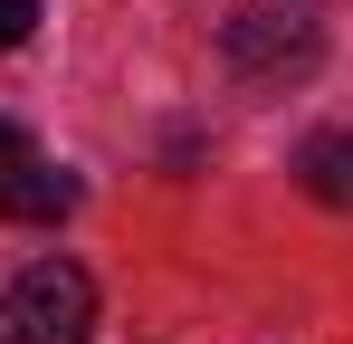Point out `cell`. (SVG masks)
I'll return each mask as SVG.
<instances>
[{"instance_id":"obj_5","label":"cell","mask_w":353,"mask_h":344,"mask_svg":"<svg viewBox=\"0 0 353 344\" xmlns=\"http://www.w3.org/2000/svg\"><path fill=\"white\" fill-rule=\"evenodd\" d=\"M29 29H39V0H0V48H19Z\"/></svg>"},{"instance_id":"obj_4","label":"cell","mask_w":353,"mask_h":344,"mask_svg":"<svg viewBox=\"0 0 353 344\" xmlns=\"http://www.w3.org/2000/svg\"><path fill=\"white\" fill-rule=\"evenodd\" d=\"M296 182H305L315 201L353 211V124L344 134H305V144H296Z\"/></svg>"},{"instance_id":"obj_1","label":"cell","mask_w":353,"mask_h":344,"mask_svg":"<svg viewBox=\"0 0 353 344\" xmlns=\"http://www.w3.org/2000/svg\"><path fill=\"white\" fill-rule=\"evenodd\" d=\"M220 57H230L248 86H287L325 57V10L315 0H239L220 19Z\"/></svg>"},{"instance_id":"obj_3","label":"cell","mask_w":353,"mask_h":344,"mask_svg":"<svg viewBox=\"0 0 353 344\" xmlns=\"http://www.w3.org/2000/svg\"><path fill=\"white\" fill-rule=\"evenodd\" d=\"M77 211V172L58 163H39V153H19V163H0V220H29V229H48Z\"/></svg>"},{"instance_id":"obj_6","label":"cell","mask_w":353,"mask_h":344,"mask_svg":"<svg viewBox=\"0 0 353 344\" xmlns=\"http://www.w3.org/2000/svg\"><path fill=\"white\" fill-rule=\"evenodd\" d=\"M19 153H29V134H19V124L0 115V163H19Z\"/></svg>"},{"instance_id":"obj_2","label":"cell","mask_w":353,"mask_h":344,"mask_svg":"<svg viewBox=\"0 0 353 344\" xmlns=\"http://www.w3.org/2000/svg\"><path fill=\"white\" fill-rule=\"evenodd\" d=\"M96 335V278L77 258H39L0 287V344H86Z\"/></svg>"}]
</instances>
